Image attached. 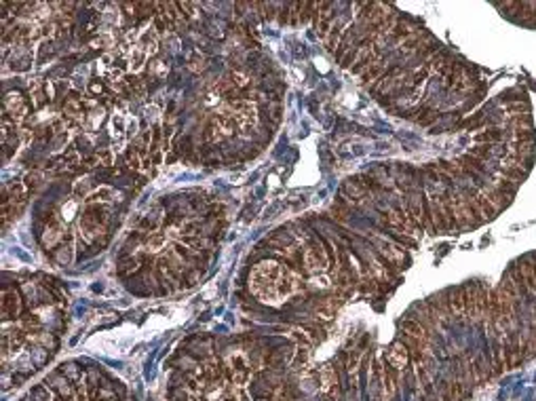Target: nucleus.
I'll return each mask as SVG.
<instances>
[{
  "label": "nucleus",
  "instance_id": "nucleus-1",
  "mask_svg": "<svg viewBox=\"0 0 536 401\" xmlns=\"http://www.w3.org/2000/svg\"><path fill=\"white\" fill-rule=\"evenodd\" d=\"M285 268L277 262H264L256 264V268L249 274V287L251 294L256 295L258 300L266 302V304H279L281 302V294H279V283L281 277H283Z\"/></svg>",
  "mask_w": 536,
  "mask_h": 401
},
{
  "label": "nucleus",
  "instance_id": "nucleus-2",
  "mask_svg": "<svg viewBox=\"0 0 536 401\" xmlns=\"http://www.w3.org/2000/svg\"><path fill=\"white\" fill-rule=\"evenodd\" d=\"M4 116H9L13 125L21 123L27 116V106L24 102V97H21V93H17V91H13V93L4 97Z\"/></svg>",
  "mask_w": 536,
  "mask_h": 401
},
{
  "label": "nucleus",
  "instance_id": "nucleus-3",
  "mask_svg": "<svg viewBox=\"0 0 536 401\" xmlns=\"http://www.w3.org/2000/svg\"><path fill=\"white\" fill-rule=\"evenodd\" d=\"M63 239V224L59 220H51L49 222V226L45 228V232H42V237H40V241L45 247H55L59 241Z\"/></svg>",
  "mask_w": 536,
  "mask_h": 401
},
{
  "label": "nucleus",
  "instance_id": "nucleus-4",
  "mask_svg": "<svg viewBox=\"0 0 536 401\" xmlns=\"http://www.w3.org/2000/svg\"><path fill=\"white\" fill-rule=\"evenodd\" d=\"M19 313V295L15 290H4L2 294V317L11 319Z\"/></svg>",
  "mask_w": 536,
  "mask_h": 401
},
{
  "label": "nucleus",
  "instance_id": "nucleus-5",
  "mask_svg": "<svg viewBox=\"0 0 536 401\" xmlns=\"http://www.w3.org/2000/svg\"><path fill=\"white\" fill-rule=\"evenodd\" d=\"M306 266L310 270H323L327 266V256H325V251H323L321 247H310L306 249Z\"/></svg>",
  "mask_w": 536,
  "mask_h": 401
},
{
  "label": "nucleus",
  "instance_id": "nucleus-6",
  "mask_svg": "<svg viewBox=\"0 0 536 401\" xmlns=\"http://www.w3.org/2000/svg\"><path fill=\"white\" fill-rule=\"evenodd\" d=\"M30 95H32L34 108H42V106L49 102L47 89H45V84H42L40 80H32V82H30Z\"/></svg>",
  "mask_w": 536,
  "mask_h": 401
},
{
  "label": "nucleus",
  "instance_id": "nucleus-7",
  "mask_svg": "<svg viewBox=\"0 0 536 401\" xmlns=\"http://www.w3.org/2000/svg\"><path fill=\"white\" fill-rule=\"evenodd\" d=\"M249 376H251V370L243 363V359H235L232 361V380H235V384L243 386L249 380Z\"/></svg>",
  "mask_w": 536,
  "mask_h": 401
},
{
  "label": "nucleus",
  "instance_id": "nucleus-8",
  "mask_svg": "<svg viewBox=\"0 0 536 401\" xmlns=\"http://www.w3.org/2000/svg\"><path fill=\"white\" fill-rule=\"evenodd\" d=\"M144 245H146V249H150V251L163 249L165 245H167V232H163V230H154V232H150V235L146 237Z\"/></svg>",
  "mask_w": 536,
  "mask_h": 401
},
{
  "label": "nucleus",
  "instance_id": "nucleus-9",
  "mask_svg": "<svg viewBox=\"0 0 536 401\" xmlns=\"http://www.w3.org/2000/svg\"><path fill=\"white\" fill-rule=\"evenodd\" d=\"M146 59H148V53H146L139 45H137L135 49H131V55H129V70H131V72H139V70L144 68Z\"/></svg>",
  "mask_w": 536,
  "mask_h": 401
},
{
  "label": "nucleus",
  "instance_id": "nucleus-10",
  "mask_svg": "<svg viewBox=\"0 0 536 401\" xmlns=\"http://www.w3.org/2000/svg\"><path fill=\"white\" fill-rule=\"evenodd\" d=\"M114 196H118L114 188L102 186V188H97L95 192L91 194V201H114Z\"/></svg>",
  "mask_w": 536,
  "mask_h": 401
},
{
  "label": "nucleus",
  "instance_id": "nucleus-11",
  "mask_svg": "<svg viewBox=\"0 0 536 401\" xmlns=\"http://www.w3.org/2000/svg\"><path fill=\"white\" fill-rule=\"evenodd\" d=\"M112 45H114V36H112V34H108V32L97 34V36L91 40V47H93V49H108V47H112Z\"/></svg>",
  "mask_w": 536,
  "mask_h": 401
},
{
  "label": "nucleus",
  "instance_id": "nucleus-12",
  "mask_svg": "<svg viewBox=\"0 0 536 401\" xmlns=\"http://www.w3.org/2000/svg\"><path fill=\"white\" fill-rule=\"evenodd\" d=\"M42 180H45V173L42 171H38V169H34V171H30L26 175V186L27 188H36V186H40L42 184Z\"/></svg>",
  "mask_w": 536,
  "mask_h": 401
},
{
  "label": "nucleus",
  "instance_id": "nucleus-13",
  "mask_svg": "<svg viewBox=\"0 0 536 401\" xmlns=\"http://www.w3.org/2000/svg\"><path fill=\"white\" fill-rule=\"evenodd\" d=\"M97 160H100V165L108 167V165L114 163V152H112L110 148H102V150L97 152Z\"/></svg>",
  "mask_w": 536,
  "mask_h": 401
},
{
  "label": "nucleus",
  "instance_id": "nucleus-14",
  "mask_svg": "<svg viewBox=\"0 0 536 401\" xmlns=\"http://www.w3.org/2000/svg\"><path fill=\"white\" fill-rule=\"evenodd\" d=\"M104 121V110L100 108V110H95V112H91V114L87 116V121H84V125L89 127V129H95L97 125H100Z\"/></svg>",
  "mask_w": 536,
  "mask_h": 401
},
{
  "label": "nucleus",
  "instance_id": "nucleus-15",
  "mask_svg": "<svg viewBox=\"0 0 536 401\" xmlns=\"http://www.w3.org/2000/svg\"><path fill=\"white\" fill-rule=\"evenodd\" d=\"M55 258H57L59 264H70L72 262V247H59V251H55Z\"/></svg>",
  "mask_w": 536,
  "mask_h": 401
},
{
  "label": "nucleus",
  "instance_id": "nucleus-16",
  "mask_svg": "<svg viewBox=\"0 0 536 401\" xmlns=\"http://www.w3.org/2000/svg\"><path fill=\"white\" fill-rule=\"evenodd\" d=\"M230 79H232L230 82L235 84V87H239V89H245V87H247V84H249V76H247V74H243V72H232V74H230Z\"/></svg>",
  "mask_w": 536,
  "mask_h": 401
},
{
  "label": "nucleus",
  "instance_id": "nucleus-17",
  "mask_svg": "<svg viewBox=\"0 0 536 401\" xmlns=\"http://www.w3.org/2000/svg\"><path fill=\"white\" fill-rule=\"evenodd\" d=\"M205 61H207V59H205V55H201V53H196V55H194V57H192V59H190L188 63H190V68H192V70H203V68H205Z\"/></svg>",
  "mask_w": 536,
  "mask_h": 401
},
{
  "label": "nucleus",
  "instance_id": "nucleus-18",
  "mask_svg": "<svg viewBox=\"0 0 536 401\" xmlns=\"http://www.w3.org/2000/svg\"><path fill=\"white\" fill-rule=\"evenodd\" d=\"M215 102H220V93H217V89L215 91H209V93L205 95V104L207 106H214Z\"/></svg>",
  "mask_w": 536,
  "mask_h": 401
},
{
  "label": "nucleus",
  "instance_id": "nucleus-19",
  "mask_svg": "<svg viewBox=\"0 0 536 401\" xmlns=\"http://www.w3.org/2000/svg\"><path fill=\"white\" fill-rule=\"evenodd\" d=\"M167 70H169V66L165 61H157L154 63V72H157L159 76H163V74H167Z\"/></svg>",
  "mask_w": 536,
  "mask_h": 401
},
{
  "label": "nucleus",
  "instance_id": "nucleus-20",
  "mask_svg": "<svg viewBox=\"0 0 536 401\" xmlns=\"http://www.w3.org/2000/svg\"><path fill=\"white\" fill-rule=\"evenodd\" d=\"M91 91H95V93H97V91H102V84H97V82H93V84H91Z\"/></svg>",
  "mask_w": 536,
  "mask_h": 401
}]
</instances>
